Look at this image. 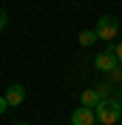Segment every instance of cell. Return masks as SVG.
Returning a JSON list of instances; mask_svg holds the SVG:
<instances>
[{"label":"cell","instance_id":"14","mask_svg":"<svg viewBox=\"0 0 122 125\" xmlns=\"http://www.w3.org/2000/svg\"><path fill=\"white\" fill-rule=\"evenodd\" d=\"M17 125H26V122H17Z\"/></svg>","mask_w":122,"mask_h":125},{"label":"cell","instance_id":"9","mask_svg":"<svg viewBox=\"0 0 122 125\" xmlns=\"http://www.w3.org/2000/svg\"><path fill=\"white\" fill-rule=\"evenodd\" d=\"M97 94L102 97V100H108V94H111V85H108V83H102V85L97 88Z\"/></svg>","mask_w":122,"mask_h":125},{"label":"cell","instance_id":"3","mask_svg":"<svg viewBox=\"0 0 122 125\" xmlns=\"http://www.w3.org/2000/svg\"><path fill=\"white\" fill-rule=\"evenodd\" d=\"M94 65H97V71H102V74H111V71H114L116 65H122V62H119V57H116L114 46H108L102 54L94 57Z\"/></svg>","mask_w":122,"mask_h":125},{"label":"cell","instance_id":"10","mask_svg":"<svg viewBox=\"0 0 122 125\" xmlns=\"http://www.w3.org/2000/svg\"><path fill=\"white\" fill-rule=\"evenodd\" d=\"M6 23H9V14H6V11H3V9H0V31L6 29Z\"/></svg>","mask_w":122,"mask_h":125},{"label":"cell","instance_id":"13","mask_svg":"<svg viewBox=\"0 0 122 125\" xmlns=\"http://www.w3.org/2000/svg\"><path fill=\"white\" fill-rule=\"evenodd\" d=\"M114 100H116V102H119V105H122V91H119V94H116V97H114Z\"/></svg>","mask_w":122,"mask_h":125},{"label":"cell","instance_id":"1","mask_svg":"<svg viewBox=\"0 0 122 125\" xmlns=\"http://www.w3.org/2000/svg\"><path fill=\"white\" fill-rule=\"evenodd\" d=\"M122 119V105L114 100V97H108L97 105V122L99 125H116Z\"/></svg>","mask_w":122,"mask_h":125},{"label":"cell","instance_id":"12","mask_svg":"<svg viewBox=\"0 0 122 125\" xmlns=\"http://www.w3.org/2000/svg\"><path fill=\"white\" fill-rule=\"evenodd\" d=\"M114 51H116V57H119V62H122V43H116V46H114Z\"/></svg>","mask_w":122,"mask_h":125},{"label":"cell","instance_id":"7","mask_svg":"<svg viewBox=\"0 0 122 125\" xmlns=\"http://www.w3.org/2000/svg\"><path fill=\"white\" fill-rule=\"evenodd\" d=\"M77 40H80V46H85V48H88V46H94L99 37H97V31H94V29H82Z\"/></svg>","mask_w":122,"mask_h":125},{"label":"cell","instance_id":"5","mask_svg":"<svg viewBox=\"0 0 122 125\" xmlns=\"http://www.w3.org/2000/svg\"><path fill=\"white\" fill-rule=\"evenodd\" d=\"M3 97H6V102L11 108H17V105H23V100H26V88L23 85H9V91L3 94Z\"/></svg>","mask_w":122,"mask_h":125},{"label":"cell","instance_id":"6","mask_svg":"<svg viewBox=\"0 0 122 125\" xmlns=\"http://www.w3.org/2000/svg\"><path fill=\"white\" fill-rule=\"evenodd\" d=\"M99 102H102V97L97 94V88H88V91L80 94V105H82V108H94V111H97Z\"/></svg>","mask_w":122,"mask_h":125},{"label":"cell","instance_id":"2","mask_svg":"<svg viewBox=\"0 0 122 125\" xmlns=\"http://www.w3.org/2000/svg\"><path fill=\"white\" fill-rule=\"evenodd\" d=\"M94 31H97L99 40H108V43H111V40L116 37V31H119V20L111 17V14H102L97 20V26H94Z\"/></svg>","mask_w":122,"mask_h":125},{"label":"cell","instance_id":"11","mask_svg":"<svg viewBox=\"0 0 122 125\" xmlns=\"http://www.w3.org/2000/svg\"><path fill=\"white\" fill-rule=\"evenodd\" d=\"M6 108H9V102H6V97H3V94H0V114H3Z\"/></svg>","mask_w":122,"mask_h":125},{"label":"cell","instance_id":"8","mask_svg":"<svg viewBox=\"0 0 122 125\" xmlns=\"http://www.w3.org/2000/svg\"><path fill=\"white\" fill-rule=\"evenodd\" d=\"M108 83H122V65H116V68L108 74Z\"/></svg>","mask_w":122,"mask_h":125},{"label":"cell","instance_id":"4","mask_svg":"<svg viewBox=\"0 0 122 125\" xmlns=\"http://www.w3.org/2000/svg\"><path fill=\"white\" fill-rule=\"evenodd\" d=\"M71 125H97V111L80 105V108L71 114Z\"/></svg>","mask_w":122,"mask_h":125}]
</instances>
